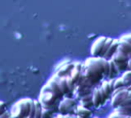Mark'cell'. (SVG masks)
Wrapping results in <instances>:
<instances>
[{
    "instance_id": "8992f818",
    "label": "cell",
    "mask_w": 131,
    "mask_h": 118,
    "mask_svg": "<svg viewBox=\"0 0 131 118\" xmlns=\"http://www.w3.org/2000/svg\"><path fill=\"white\" fill-rule=\"evenodd\" d=\"M76 108V101L72 97H66L58 104V111L61 113L62 116H70L69 113L75 111Z\"/></svg>"
},
{
    "instance_id": "3957f363",
    "label": "cell",
    "mask_w": 131,
    "mask_h": 118,
    "mask_svg": "<svg viewBox=\"0 0 131 118\" xmlns=\"http://www.w3.org/2000/svg\"><path fill=\"white\" fill-rule=\"evenodd\" d=\"M58 100H59V97L53 91H51L50 89H48L46 87H43L42 88L41 93H40L39 101L42 104L43 108H46V109H50L51 110L57 104V101Z\"/></svg>"
},
{
    "instance_id": "5b68a950",
    "label": "cell",
    "mask_w": 131,
    "mask_h": 118,
    "mask_svg": "<svg viewBox=\"0 0 131 118\" xmlns=\"http://www.w3.org/2000/svg\"><path fill=\"white\" fill-rule=\"evenodd\" d=\"M129 58L130 57L128 55H126L125 53L118 50L113 55V57L111 60L115 63V65L117 66V68L119 69L120 72H124V71L128 70V61H129Z\"/></svg>"
},
{
    "instance_id": "9a60e30c",
    "label": "cell",
    "mask_w": 131,
    "mask_h": 118,
    "mask_svg": "<svg viewBox=\"0 0 131 118\" xmlns=\"http://www.w3.org/2000/svg\"><path fill=\"white\" fill-rule=\"evenodd\" d=\"M75 114L79 117H88L91 115V111L89 110V108L83 105H79V106H76L75 108Z\"/></svg>"
},
{
    "instance_id": "8fae6325",
    "label": "cell",
    "mask_w": 131,
    "mask_h": 118,
    "mask_svg": "<svg viewBox=\"0 0 131 118\" xmlns=\"http://www.w3.org/2000/svg\"><path fill=\"white\" fill-rule=\"evenodd\" d=\"M81 72H82V65L80 63H74V68L72 69L69 77L77 84L78 81H79V79H80Z\"/></svg>"
},
{
    "instance_id": "4fadbf2b",
    "label": "cell",
    "mask_w": 131,
    "mask_h": 118,
    "mask_svg": "<svg viewBox=\"0 0 131 118\" xmlns=\"http://www.w3.org/2000/svg\"><path fill=\"white\" fill-rule=\"evenodd\" d=\"M55 77H56L57 84H58V86H59V88H60V90H61L63 95H67L68 93L72 92L70 87H69V84H68V81H67V77H59L57 75H55Z\"/></svg>"
},
{
    "instance_id": "2e32d148",
    "label": "cell",
    "mask_w": 131,
    "mask_h": 118,
    "mask_svg": "<svg viewBox=\"0 0 131 118\" xmlns=\"http://www.w3.org/2000/svg\"><path fill=\"white\" fill-rule=\"evenodd\" d=\"M119 73H120V71L117 68V66L115 65V63L112 60H110V72H108L107 79H115Z\"/></svg>"
},
{
    "instance_id": "52a82bcc",
    "label": "cell",
    "mask_w": 131,
    "mask_h": 118,
    "mask_svg": "<svg viewBox=\"0 0 131 118\" xmlns=\"http://www.w3.org/2000/svg\"><path fill=\"white\" fill-rule=\"evenodd\" d=\"M121 52L131 57V33L124 34L119 38V48Z\"/></svg>"
},
{
    "instance_id": "5bb4252c",
    "label": "cell",
    "mask_w": 131,
    "mask_h": 118,
    "mask_svg": "<svg viewBox=\"0 0 131 118\" xmlns=\"http://www.w3.org/2000/svg\"><path fill=\"white\" fill-rule=\"evenodd\" d=\"M118 48H119V39H114L110 48L107 49L106 53L103 55V58H106V60H111L113 57V55L118 51Z\"/></svg>"
},
{
    "instance_id": "cb8c5ba5",
    "label": "cell",
    "mask_w": 131,
    "mask_h": 118,
    "mask_svg": "<svg viewBox=\"0 0 131 118\" xmlns=\"http://www.w3.org/2000/svg\"><path fill=\"white\" fill-rule=\"evenodd\" d=\"M127 89H128V90H129V91H130V93H131V85H130V86H129V87H127Z\"/></svg>"
},
{
    "instance_id": "277c9868",
    "label": "cell",
    "mask_w": 131,
    "mask_h": 118,
    "mask_svg": "<svg viewBox=\"0 0 131 118\" xmlns=\"http://www.w3.org/2000/svg\"><path fill=\"white\" fill-rule=\"evenodd\" d=\"M131 95L130 91L124 87V88H120V89H117L113 92L112 96H111V104H112V107L115 108V109H118L122 103L129 96Z\"/></svg>"
},
{
    "instance_id": "ffe728a7",
    "label": "cell",
    "mask_w": 131,
    "mask_h": 118,
    "mask_svg": "<svg viewBox=\"0 0 131 118\" xmlns=\"http://www.w3.org/2000/svg\"><path fill=\"white\" fill-rule=\"evenodd\" d=\"M113 40H114L113 38L106 37V40H105V43H104V47H103V51H102V56H101V57H103V55L106 53V51H107V49L110 48V46H111V44H112Z\"/></svg>"
},
{
    "instance_id": "44dd1931",
    "label": "cell",
    "mask_w": 131,
    "mask_h": 118,
    "mask_svg": "<svg viewBox=\"0 0 131 118\" xmlns=\"http://www.w3.org/2000/svg\"><path fill=\"white\" fill-rule=\"evenodd\" d=\"M30 117H35V102L32 100L31 103V112H30Z\"/></svg>"
},
{
    "instance_id": "7402d4cb",
    "label": "cell",
    "mask_w": 131,
    "mask_h": 118,
    "mask_svg": "<svg viewBox=\"0 0 131 118\" xmlns=\"http://www.w3.org/2000/svg\"><path fill=\"white\" fill-rule=\"evenodd\" d=\"M5 112H6V107H5V105H4L3 102H0V117H1Z\"/></svg>"
},
{
    "instance_id": "603a6c76",
    "label": "cell",
    "mask_w": 131,
    "mask_h": 118,
    "mask_svg": "<svg viewBox=\"0 0 131 118\" xmlns=\"http://www.w3.org/2000/svg\"><path fill=\"white\" fill-rule=\"evenodd\" d=\"M128 70H131V57L128 61Z\"/></svg>"
},
{
    "instance_id": "d6986e66",
    "label": "cell",
    "mask_w": 131,
    "mask_h": 118,
    "mask_svg": "<svg viewBox=\"0 0 131 118\" xmlns=\"http://www.w3.org/2000/svg\"><path fill=\"white\" fill-rule=\"evenodd\" d=\"M124 87H125V84H124L123 79L121 77H118V78L114 79V88H115V90L120 89V88H124Z\"/></svg>"
},
{
    "instance_id": "7c38bea8",
    "label": "cell",
    "mask_w": 131,
    "mask_h": 118,
    "mask_svg": "<svg viewBox=\"0 0 131 118\" xmlns=\"http://www.w3.org/2000/svg\"><path fill=\"white\" fill-rule=\"evenodd\" d=\"M73 68H74V63H67V64L64 63L56 70V75L59 77H67L70 75Z\"/></svg>"
},
{
    "instance_id": "30bf717a",
    "label": "cell",
    "mask_w": 131,
    "mask_h": 118,
    "mask_svg": "<svg viewBox=\"0 0 131 118\" xmlns=\"http://www.w3.org/2000/svg\"><path fill=\"white\" fill-rule=\"evenodd\" d=\"M44 87H46V88L50 89L51 91H53L59 99H60L61 96H63V94H62V92H61V90H60V88H59V86H58V84H57V81H56V77H55V76H53V77L47 82V84H46Z\"/></svg>"
},
{
    "instance_id": "7a4b0ae2",
    "label": "cell",
    "mask_w": 131,
    "mask_h": 118,
    "mask_svg": "<svg viewBox=\"0 0 131 118\" xmlns=\"http://www.w3.org/2000/svg\"><path fill=\"white\" fill-rule=\"evenodd\" d=\"M31 99H23L15 103L11 109V116L13 117H30Z\"/></svg>"
},
{
    "instance_id": "e0dca14e",
    "label": "cell",
    "mask_w": 131,
    "mask_h": 118,
    "mask_svg": "<svg viewBox=\"0 0 131 118\" xmlns=\"http://www.w3.org/2000/svg\"><path fill=\"white\" fill-rule=\"evenodd\" d=\"M123 79V82L125 84V87H129L131 85V70H126L123 72V75L121 76Z\"/></svg>"
},
{
    "instance_id": "9c48e42d",
    "label": "cell",
    "mask_w": 131,
    "mask_h": 118,
    "mask_svg": "<svg viewBox=\"0 0 131 118\" xmlns=\"http://www.w3.org/2000/svg\"><path fill=\"white\" fill-rule=\"evenodd\" d=\"M91 99H92V105L95 107V108H98L100 106H102L106 101L103 96V94L101 93L99 87H96L92 93H91Z\"/></svg>"
},
{
    "instance_id": "ba28073f",
    "label": "cell",
    "mask_w": 131,
    "mask_h": 118,
    "mask_svg": "<svg viewBox=\"0 0 131 118\" xmlns=\"http://www.w3.org/2000/svg\"><path fill=\"white\" fill-rule=\"evenodd\" d=\"M105 40H106L105 36H100L92 43L91 49H90L92 56H95V57H101L102 56V51H103Z\"/></svg>"
},
{
    "instance_id": "ac0fdd59",
    "label": "cell",
    "mask_w": 131,
    "mask_h": 118,
    "mask_svg": "<svg viewBox=\"0 0 131 118\" xmlns=\"http://www.w3.org/2000/svg\"><path fill=\"white\" fill-rule=\"evenodd\" d=\"M35 117H42V112H43V106L40 103V101H35Z\"/></svg>"
},
{
    "instance_id": "6da1fadb",
    "label": "cell",
    "mask_w": 131,
    "mask_h": 118,
    "mask_svg": "<svg viewBox=\"0 0 131 118\" xmlns=\"http://www.w3.org/2000/svg\"><path fill=\"white\" fill-rule=\"evenodd\" d=\"M104 62L103 57L92 56L87 58L82 65V72L77 85L85 87H93L99 83L104 77Z\"/></svg>"
}]
</instances>
